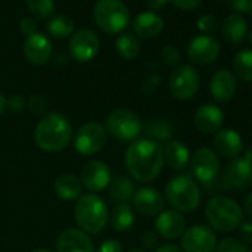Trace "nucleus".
<instances>
[{"mask_svg": "<svg viewBox=\"0 0 252 252\" xmlns=\"http://www.w3.org/2000/svg\"><path fill=\"white\" fill-rule=\"evenodd\" d=\"M163 149L159 143L149 138L132 141L125 153V165L131 177L140 183L156 180L163 168Z\"/></svg>", "mask_w": 252, "mask_h": 252, "instance_id": "1", "label": "nucleus"}, {"mask_svg": "<svg viewBox=\"0 0 252 252\" xmlns=\"http://www.w3.org/2000/svg\"><path fill=\"white\" fill-rule=\"evenodd\" d=\"M73 138L70 120L60 113L46 114L34 129V143L39 149L51 153L64 150Z\"/></svg>", "mask_w": 252, "mask_h": 252, "instance_id": "2", "label": "nucleus"}, {"mask_svg": "<svg viewBox=\"0 0 252 252\" xmlns=\"http://www.w3.org/2000/svg\"><path fill=\"white\" fill-rule=\"evenodd\" d=\"M205 218L212 230L230 233L243 221V209L228 196H214L205 206Z\"/></svg>", "mask_w": 252, "mask_h": 252, "instance_id": "3", "label": "nucleus"}, {"mask_svg": "<svg viewBox=\"0 0 252 252\" xmlns=\"http://www.w3.org/2000/svg\"><path fill=\"white\" fill-rule=\"evenodd\" d=\"M74 218L82 231L98 234L107 225L108 209L98 194L88 193L79 197L74 206Z\"/></svg>", "mask_w": 252, "mask_h": 252, "instance_id": "4", "label": "nucleus"}, {"mask_svg": "<svg viewBox=\"0 0 252 252\" xmlns=\"http://www.w3.org/2000/svg\"><path fill=\"white\" fill-rule=\"evenodd\" d=\"M166 200L177 212H191L199 208L202 191L197 183L189 175H175L165 189Z\"/></svg>", "mask_w": 252, "mask_h": 252, "instance_id": "5", "label": "nucleus"}, {"mask_svg": "<svg viewBox=\"0 0 252 252\" xmlns=\"http://www.w3.org/2000/svg\"><path fill=\"white\" fill-rule=\"evenodd\" d=\"M129 11L122 0H98L94 8V21L104 33L116 34L129 24Z\"/></svg>", "mask_w": 252, "mask_h": 252, "instance_id": "6", "label": "nucleus"}, {"mask_svg": "<svg viewBox=\"0 0 252 252\" xmlns=\"http://www.w3.org/2000/svg\"><path fill=\"white\" fill-rule=\"evenodd\" d=\"M107 131L119 141H134L143 132V122L134 111L117 108L107 116Z\"/></svg>", "mask_w": 252, "mask_h": 252, "instance_id": "7", "label": "nucleus"}, {"mask_svg": "<svg viewBox=\"0 0 252 252\" xmlns=\"http://www.w3.org/2000/svg\"><path fill=\"white\" fill-rule=\"evenodd\" d=\"M200 89V76L191 65H178L169 76V92L175 99H191Z\"/></svg>", "mask_w": 252, "mask_h": 252, "instance_id": "8", "label": "nucleus"}, {"mask_svg": "<svg viewBox=\"0 0 252 252\" xmlns=\"http://www.w3.org/2000/svg\"><path fill=\"white\" fill-rule=\"evenodd\" d=\"M107 143V129L98 122L82 125L74 135V149L83 156H92L102 150Z\"/></svg>", "mask_w": 252, "mask_h": 252, "instance_id": "9", "label": "nucleus"}, {"mask_svg": "<svg viewBox=\"0 0 252 252\" xmlns=\"http://www.w3.org/2000/svg\"><path fill=\"white\" fill-rule=\"evenodd\" d=\"M217 246V236L211 227L196 224L181 234L183 252H214Z\"/></svg>", "mask_w": 252, "mask_h": 252, "instance_id": "10", "label": "nucleus"}, {"mask_svg": "<svg viewBox=\"0 0 252 252\" xmlns=\"http://www.w3.org/2000/svg\"><path fill=\"white\" fill-rule=\"evenodd\" d=\"M190 160H191V171L196 180H199L203 184L217 180L220 174V159L214 150L208 147H202L194 152Z\"/></svg>", "mask_w": 252, "mask_h": 252, "instance_id": "11", "label": "nucleus"}, {"mask_svg": "<svg viewBox=\"0 0 252 252\" xmlns=\"http://www.w3.org/2000/svg\"><path fill=\"white\" fill-rule=\"evenodd\" d=\"M221 46L220 42L209 36V34H200L190 40L187 46V55L189 60L197 65H208L212 64L218 55H220Z\"/></svg>", "mask_w": 252, "mask_h": 252, "instance_id": "12", "label": "nucleus"}, {"mask_svg": "<svg viewBox=\"0 0 252 252\" xmlns=\"http://www.w3.org/2000/svg\"><path fill=\"white\" fill-rule=\"evenodd\" d=\"M222 181L228 189H248L252 184V163L243 156L231 159L224 168Z\"/></svg>", "mask_w": 252, "mask_h": 252, "instance_id": "13", "label": "nucleus"}, {"mask_svg": "<svg viewBox=\"0 0 252 252\" xmlns=\"http://www.w3.org/2000/svg\"><path fill=\"white\" fill-rule=\"evenodd\" d=\"M70 54L79 63L91 61L99 51V40L91 30H79L70 39Z\"/></svg>", "mask_w": 252, "mask_h": 252, "instance_id": "14", "label": "nucleus"}, {"mask_svg": "<svg viewBox=\"0 0 252 252\" xmlns=\"http://www.w3.org/2000/svg\"><path fill=\"white\" fill-rule=\"evenodd\" d=\"M80 183L89 191H101L108 187L111 181V172L107 163L101 160L88 162L80 171Z\"/></svg>", "mask_w": 252, "mask_h": 252, "instance_id": "15", "label": "nucleus"}, {"mask_svg": "<svg viewBox=\"0 0 252 252\" xmlns=\"http://www.w3.org/2000/svg\"><path fill=\"white\" fill-rule=\"evenodd\" d=\"M57 252H95L92 239L80 228H65L57 239Z\"/></svg>", "mask_w": 252, "mask_h": 252, "instance_id": "16", "label": "nucleus"}, {"mask_svg": "<svg viewBox=\"0 0 252 252\" xmlns=\"http://www.w3.org/2000/svg\"><path fill=\"white\" fill-rule=\"evenodd\" d=\"M132 200H134L135 209L146 217L159 215L165 206L163 196L155 187H141L135 190Z\"/></svg>", "mask_w": 252, "mask_h": 252, "instance_id": "17", "label": "nucleus"}, {"mask_svg": "<svg viewBox=\"0 0 252 252\" xmlns=\"http://www.w3.org/2000/svg\"><path fill=\"white\" fill-rule=\"evenodd\" d=\"M209 91L215 101L228 102L233 99L237 91L236 76L228 70H218L212 74L209 80Z\"/></svg>", "mask_w": 252, "mask_h": 252, "instance_id": "18", "label": "nucleus"}, {"mask_svg": "<svg viewBox=\"0 0 252 252\" xmlns=\"http://www.w3.org/2000/svg\"><path fill=\"white\" fill-rule=\"evenodd\" d=\"M214 147L218 155L225 159H236L243 152V141L240 134L231 128H222L214 135Z\"/></svg>", "mask_w": 252, "mask_h": 252, "instance_id": "19", "label": "nucleus"}, {"mask_svg": "<svg viewBox=\"0 0 252 252\" xmlns=\"http://www.w3.org/2000/svg\"><path fill=\"white\" fill-rule=\"evenodd\" d=\"M224 111L215 104H203L194 113V125L202 134H215L221 129Z\"/></svg>", "mask_w": 252, "mask_h": 252, "instance_id": "20", "label": "nucleus"}, {"mask_svg": "<svg viewBox=\"0 0 252 252\" xmlns=\"http://www.w3.org/2000/svg\"><path fill=\"white\" fill-rule=\"evenodd\" d=\"M24 55L32 64L43 65L52 57V43L45 34L34 33L24 42Z\"/></svg>", "mask_w": 252, "mask_h": 252, "instance_id": "21", "label": "nucleus"}, {"mask_svg": "<svg viewBox=\"0 0 252 252\" xmlns=\"http://www.w3.org/2000/svg\"><path fill=\"white\" fill-rule=\"evenodd\" d=\"M155 228L158 234L162 236L163 239H177L186 230V220L180 212L174 209L162 211L156 217Z\"/></svg>", "mask_w": 252, "mask_h": 252, "instance_id": "22", "label": "nucleus"}, {"mask_svg": "<svg viewBox=\"0 0 252 252\" xmlns=\"http://www.w3.org/2000/svg\"><path fill=\"white\" fill-rule=\"evenodd\" d=\"M134 32L144 39H152L163 30V20L155 12H143L135 17L132 23Z\"/></svg>", "mask_w": 252, "mask_h": 252, "instance_id": "23", "label": "nucleus"}, {"mask_svg": "<svg viewBox=\"0 0 252 252\" xmlns=\"http://www.w3.org/2000/svg\"><path fill=\"white\" fill-rule=\"evenodd\" d=\"M221 33L224 36V39L233 45H239L243 42V39L246 37L248 33V24L246 21L237 15V14H231L228 17H225L221 23Z\"/></svg>", "mask_w": 252, "mask_h": 252, "instance_id": "24", "label": "nucleus"}, {"mask_svg": "<svg viewBox=\"0 0 252 252\" xmlns=\"http://www.w3.org/2000/svg\"><path fill=\"white\" fill-rule=\"evenodd\" d=\"M163 158L175 171H183L190 163V150L183 141H169L163 150Z\"/></svg>", "mask_w": 252, "mask_h": 252, "instance_id": "25", "label": "nucleus"}, {"mask_svg": "<svg viewBox=\"0 0 252 252\" xmlns=\"http://www.w3.org/2000/svg\"><path fill=\"white\" fill-rule=\"evenodd\" d=\"M82 183L71 174L60 175L55 180V193L63 200H74L82 196Z\"/></svg>", "mask_w": 252, "mask_h": 252, "instance_id": "26", "label": "nucleus"}, {"mask_svg": "<svg viewBox=\"0 0 252 252\" xmlns=\"http://www.w3.org/2000/svg\"><path fill=\"white\" fill-rule=\"evenodd\" d=\"M135 193L134 183L128 177H116L108 184V194L113 202L119 203H128Z\"/></svg>", "mask_w": 252, "mask_h": 252, "instance_id": "27", "label": "nucleus"}, {"mask_svg": "<svg viewBox=\"0 0 252 252\" xmlns=\"http://www.w3.org/2000/svg\"><path fill=\"white\" fill-rule=\"evenodd\" d=\"M134 222L135 215L129 203H119L110 215V224L116 231H128Z\"/></svg>", "mask_w": 252, "mask_h": 252, "instance_id": "28", "label": "nucleus"}, {"mask_svg": "<svg viewBox=\"0 0 252 252\" xmlns=\"http://www.w3.org/2000/svg\"><path fill=\"white\" fill-rule=\"evenodd\" d=\"M146 135L149 140L156 141V143H162V141H171V138L174 137V126L171 122L165 120V119H155L150 120L146 125Z\"/></svg>", "mask_w": 252, "mask_h": 252, "instance_id": "29", "label": "nucleus"}, {"mask_svg": "<svg viewBox=\"0 0 252 252\" xmlns=\"http://www.w3.org/2000/svg\"><path fill=\"white\" fill-rule=\"evenodd\" d=\"M234 76L243 82H252V49H242L233 60Z\"/></svg>", "mask_w": 252, "mask_h": 252, "instance_id": "30", "label": "nucleus"}, {"mask_svg": "<svg viewBox=\"0 0 252 252\" xmlns=\"http://www.w3.org/2000/svg\"><path fill=\"white\" fill-rule=\"evenodd\" d=\"M116 49H117V54L122 58H125V60H134V58L138 57L141 45H140V40L134 34L126 33V34H122L116 40Z\"/></svg>", "mask_w": 252, "mask_h": 252, "instance_id": "31", "label": "nucleus"}, {"mask_svg": "<svg viewBox=\"0 0 252 252\" xmlns=\"http://www.w3.org/2000/svg\"><path fill=\"white\" fill-rule=\"evenodd\" d=\"M46 30L55 39H65V37H68V36L73 34V32H74V23L67 15H58V17H54L46 24Z\"/></svg>", "mask_w": 252, "mask_h": 252, "instance_id": "32", "label": "nucleus"}, {"mask_svg": "<svg viewBox=\"0 0 252 252\" xmlns=\"http://www.w3.org/2000/svg\"><path fill=\"white\" fill-rule=\"evenodd\" d=\"M29 11L39 20H48L55 8L54 0H27Z\"/></svg>", "mask_w": 252, "mask_h": 252, "instance_id": "33", "label": "nucleus"}, {"mask_svg": "<svg viewBox=\"0 0 252 252\" xmlns=\"http://www.w3.org/2000/svg\"><path fill=\"white\" fill-rule=\"evenodd\" d=\"M214 252H249V249L239 239L225 237L220 243H217Z\"/></svg>", "mask_w": 252, "mask_h": 252, "instance_id": "34", "label": "nucleus"}, {"mask_svg": "<svg viewBox=\"0 0 252 252\" xmlns=\"http://www.w3.org/2000/svg\"><path fill=\"white\" fill-rule=\"evenodd\" d=\"M162 60L169 67H178L181 63V54L175 46H165L162 51Z\"/></svg>", "mask_w": 252, "mask_h": 252, "instance_id": "35", "label": "nucleus"}, {"mask_svg": "<svg viewBox=\"0 0 252 252\" xmlns=\"http://www.w3.org/2000/svg\"><path fill=\"white\" fill-rule=\"evenodd\" d=\"M29 108L34 114H42L48 108V101L43 95H32L29 99Z\"/></svg>", "mask_w": 252, "mask_h": 252, "instance_id": "36", "label": "nucleus"}, {"mask_svg": "<svg viewBox=\"0 0 252 252\" xmlns=\"http://www.w3.org/2000/svg\"><path fill=\"white\" fill-rule=\"evenodd\" d=\"M197 29L203 33H214L218 29V23L212 15H202L197 21Z\"/></svg>", "mask_w": 252, "mask_h": 252, "instance_id": "37", "label": "nucleus"}, {"mask_svg": "<svg viewBox=\"0 0 252 252\" xmlns=\"http://www.w3.org/2000/svg\"><path fill=\"white\" fill-rule=\"evenodd\" d=\"M237 228H239V237L242 239L240 242L252 245V221H242Z\"/></svg>", "mask_w": 252, "mask_h": 252, "instance_id": "38", "label": "nucleus"}, {"mask_svg": "<svg viewBox=\"0 0 252 252\" xmlns=\"http://www.w3.org/2000/svg\"><path fill=\"white\" fill-rule=\"evenodd\" d=\"M6 107L14 113H20L26 107V99L21 95H12L9 99H6Z\"/></svg>", "mask_w": 252, "mask_h": 252, "instance_id": "39", "label": "nucleus"}, {"mask_svg": "<svg viewBox=\"0 0 252 252\" xmlns=\"http://www.w3.org/2000/svg\"><path fill=\"white\" fill-rule=\"evenodd\" d=\"M168 2H171L175 8L181 11H191L200 5L202 0H168Z\"/></svg>", "mask_w": 252, "mask_h": 252, "instance_id": "40", "label": "nucleus"}, {"mask_svg": "<svg viewBox=\"0 0 252 252\" xmlns=\"http://www.w3.org/2000/svg\"><path fill=\"white\" fill-rule=\"evenodd\" d=\"M96 252H122V243L116 239H108L99 245Z\"/></svg>", "mask_w": 252, "mask_h": 252, "instance_id": "41", "label": "nucleus"}, {"mask_svg": "<svg viewBox=\"0 0 252 252\" xmlns=\"http://www.w3.org/2000/svg\"><path fill=\"white\" fill-rule=\"evenodd\" d=\"M230 9L237 14H249L251 0H230Z\"/></svg>", "mask_w": 252, "mask_h": 252, "instance_id": "42", "label": "nucleus"}, {"mask_svg": "<svg viewBox=\"0 0 252 252\" xmlns=\"http://www.w3.org/2000/svg\"><path fill=\"white\" fill-rule=\"evenodd\" d=\"M159 83H160V79H159V76L158 74H152L146 82H144V85H143V91L146 92V94H153L158 88H159Z\"/></svg>", "mask_w": 252, "mask_h": 252, "instance_id": "43", "label": "nucleus"}, {"mask_svg": "<svg viewBox=\"0 0 252 252\" xmlns=\"http://www.w3.org/2000/svg\"><path fill=\"white\" fill-rule=\"evenodd\" d=\"M20 29H21V32H23L24 34L32 36V34L36 33L37 26H36V23H34L33 20H30V18H23L21 23H20Z\"/></svg>", "mask_w": 252, "mask_h": 252, "instance_id": "44", "label": "nucleus"}, {"mask_svg": "<svg viewBox=\"0 0 252 252\" xmlns=\"http://www.w3.org/2000/svg\"><path fill=\"white\" fill-rule=\"evenodd\" d=\"M141 243L149 248V249H153L156 245H158V236L152 231H146L143 236H141Z\"/></svg>", "mask_w": 252, "mask_h": 252, "instance_id": "45", "label": "nucleus"}, {"mask_svg": "<svg viewBox=\"0 0 252 252\" xmlns=\"http://www.w3.org/2000/svg\"><path fill=\"white\" fill-rule=\"evenodd\" d=\"M155 252H183V249L174 243H165V245H160Z\"/></svg>", "mask_w": 252, "mask_h": 252, "instance_id": "46", "label": "nucleus"}, {"mask_svg": "<svg viewBox=\"0 0 252 252\" xmlns=\"http://www.w3.org/2000/svg\"><path fill=\"white\" fill-rule=\"evenodd\" d=\"M166 2H168V0H147V6L152 11H159L166 5Z\"/></svg>", "mask_w": 252, "mask_h": 252, "instance_id": "47", "label": "nucleus"}, {"mask_svg": "<svg viewBox=\"0 0 252 252\" xmlns=\"http://www.w3.org/2000/svg\"><path fill=\"white\" fill-rule=\"evenodd\" d=\"M243 208H245V212L252 218V191L248 193V196L245 197V205H243Z\"/></svg>", "mask_w": 252, "mask_h": 252, "instance_id": "48", "label": "nucleus"}, {"mask_svg": "<svg viewBox=\"0 0 252 252\" xmlns=\"http://www.w3.org/2000/svg\"><path fill=\"white\" fill-rule=\"evenodd\" d=\"M243 158H245V159H248V160H249V162L252 163V144L246 147V150H245V155H243Z\"/></svg>", "mask_w": 252, "mask_h": 252, "instance_id": "49", "label": "nucleus"}, {"mask_svg": "<svg viewBox=\"0 0 252 252\" xmlns=\"http://www.w3.org/2000/svg\"><path fill=\"white\" fill-rule=\"evenodd\" d=\"M6 108V99H5V96L0 94V114L3 113V110Z\"/></svg>", "mask_w": 252, "mask_h": 252, "instance_id": "50", "label": "nucleus"}, {"mask_svg": "<svg viewBox=\"0 0 252 252\" xmlns=\"http://www.w3.org/2000/svg\"><path fill=\"white\" fill-rule=\"evenodd\" d=\"M32 252H54V251H51V249H48V248H37V249H34V251H32Z\"/></svg>", "mask_w": 252, "mask_h": 252, "instance_id": "51", "label": "nucleus"}, {"mask_svg": "<svg viewBox=\"0 0 252 252\" xmlns=\"http://www.w3.org/2000/svg\"><path fill=\"white\" fill-rule=\"evenodd\" d=\"M128 252H144L143 249H138V248H134V249H129Z\"/></svg>", "mask_w": 252, "mask_h": 252, "instance_id": "52", "label": "nucleus"}, {"mask_svg": "<svg viewBox=\"0 0 252 252\" xmlns=\"http://www.w3.org/2000/svg\"><path fill=\"white\" fill-rule=\"evenodd\" d=\"M249 14L252 15V0H251V8H249Z\"/></svg>", "mask_w": 252, "mask_h": 252, "instance_id": "53", "label": "nucleus"}, {"mask_svg": "<svg viewBox=\"0 0 252 252\" xmlns=\"http://www.w3.org/2000/svg\"><path fill=\"white\" fill-rule=\"evenodd\" d=\"M249 40H251V43H252V32H251V34H249Z\"/></svg>", "mask_w": 252, "mask_h": 252, "instance_id": "54", "label": "nucleus"}, {"mask_svg": "<svg viewBox=\"0 0 252 252\" xmlns=\"http://www.w3.org/2000/svg\"><path fill=\"white\" fill-rule=\"evenodd\" d=\"M249 252H252V249H251V251H249Z\"/></svg>", "mask_w": 252, "mask_h": 252, "instance_id": "55", "label": "nucleus"}]
</instances>
